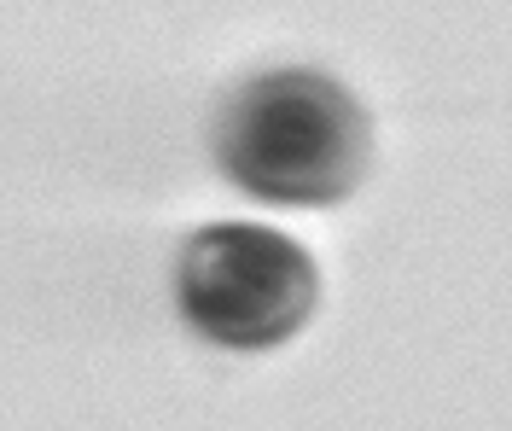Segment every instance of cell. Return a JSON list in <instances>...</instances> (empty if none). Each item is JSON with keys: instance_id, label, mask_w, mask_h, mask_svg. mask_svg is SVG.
I'll return each instance as SVG.
<instances>
[{"instance_id": "cell-1", "label": "cell", "mask_w": 512, "mask_h": 431, "mask_svg": "<svg viewBox=\"0 0 512 431\" xmlns=\"http://www.w3.org/2000/svg\"><path fill=\"white\" fill-rule=\"evenodd\" d=\"M222 175L268 204H338L350 199L373 158L367 111L326 70H268L239 82L216 111Z\"/></svg>"}, {"instance_id": "cell-2", "label": "cell", "mask_w": 512, "mask_h": 431, "mask_svg": "<svg viewBox=\"0 0 512 431\" xmlns=\"http://www.w3.org/2000/svg\"><path fill=\"white\" fill-rule=\"evenodd\" d=\"M315 257L280 228L210 222L175 257V309L222 350L256 356L286 344L315 315Z\"/></svg>"}]
</instances>
